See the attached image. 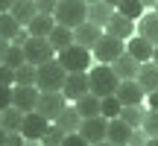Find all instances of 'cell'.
Here are the masks:
<instances>
[{
    "label": "cell",
    "instance_id": "obj_1",
    "mask_svg": "<svg viewBox=\"0 0 158 146\" xmlns=\"http://www.w3.org/2000/svg\"><path fill=\"white\" fill-rule=\"evenodd\" d=\"M88 79H91V91H94L97 96H108V94H114L117 91V85H120V76L114 73L111 64H97V67H91L88 70Z\"/></svg>",
    "mask_w": 158,
    "mask_h": 146
},
{
    "label": "cell",
    "instance_id": "obj_28",
    "mask_svg": "<svg viewBox=\"0 0 158 146\" xmlns=\"http://www.w3.org/2000/svg\"><path fill=\"white\" fill-rule=\"evenodd\" d=\"M120 117H123L126 123L132 126V129H141V126H143V117H147V111H143V102H141V105H123Z\"/></svg>",
    "mask_w": 158,
    "mask_h": 146
},
{
    "label": "cell",
    "instance_id": "obj_20",
    "mask_svg": "<svg viewBox=\"0 0 158 146\" xmlns=\"http://www.w3.org/2000/svg\"><path fill=\"white\" fill-rule=\"evenodd\" d=\"M111 15H114V6L106 3V0H94V3H88V21L100 23L102 29H106V23L111 21Z\"/></svg>",
    "mask_w": 158,
    "mask_h": 146
},
{
    "label": "cell",
    "instance_id": "obj_45",
    "mask_svg": "<svg viewBox=\"0 0 158 146\" xmlns=\"http://www.w3.org/2000/svg\"><path fill=\"white\" fill-rule=\"evenodd\" d=\"M152 62H158V44H155V56H152Z\"/></svg>",
    "mask_w": 158,
    "mask_h": 146
},
{
    "label": "cell",
    "instance_id": "obj_21",
    "mask_svg": "<svg viewBox=\"0 0 158 146\" xmlns=\"http://www.w3.org/2000/svg\"><path fill=\"white\" fill-rule=\"evenodd\" d=\"M138 82L143 85V91H158V62H141V70H138Z\"/></svg>",
    "mask_w": 158,
    "mask_h": 146
},
{
    "label": "cell",
    "instance_id": "obj_36",
    "mask_svg": "<svg viewBox=\"0 0 158 146\" xmlns=\"http://www.w3.org/2000/svg\"><path fill=\"white\" fill-rule=\"evenodd\" d=\"M62 146H88V140L82 137V132H68L64 135V143Z\"/></svg>",
    "mask_w": 158,
    "mask_h": 146
},
{
    "label": "cell",
    "instance_id": "obj_27",
    "mask_svg": "<svg viewBox=\"0 0 158 146\" xmlns=\"http://www.w3.org/2000/svg\"><path fill=\"white\" fill-rule=\"evenodd\" d=\"M38 82V64L23 62L15 67V85H35Z\"/></svg>",
    "mask_w": 158,
    "mask_h": 146
},
{
    "label": "cell",
    "instance_id": "obj_25",
    "mask_svg": "<svg viewBox=\"0 0 158 146\" xmlns=\"http://www.w3.org/2000/svg\"><path fill=\"white\" fill-rule=\"evenodd\" d=\"M53 26H56V18H53V15H44V12H38V15L27 23L29 35H44V38L53 32Z\"/></svg>",
    "mask_w": 158,
    "mask_h": 146
},
{
    "label": "cell",
    "instance_id": "obj_31",
    "mask_svg": "<svg viewBox=\"0 0 158 146\" xmlns=\"http://www.w3.org/2000/svg\"><path fill=\"white\" fill-rule=\"evenodd\" d=\"M143 9H147V6H143V0H120V3H117V12L129 15L132 21H138V18L143 15Z\"/></svg>",
    "mask_w": 158,
    "mask_h": 146
},
{
    "label": "cell",
    "instance_id": "obj_43",
    "mask_svg": "<svg viewBox=\"0 0 158 146\" xmlns=\"http://www.w3.org/2000/svg\"><path fill=\"white\" fill-rule=\"evenodd\" d=\"M155 3L158 0H143V6H152V9H155Z\"/></svg>",
    "mask_w": 158,
    "mask_h": 146
},
{
    "label": "cell",
    "instance_id": "obj_32",
    "mask_svg": "<svg viewBox=\"0 0 158 146\" xmlns=\"http://www.w3.org/2000/svg\"><path fill=\"white\" fill-rule=\"evenodd\" d=\"M41 143H47V146H59V143H64V129H62V126H56V123H50V129L44 132Z\"/></svg>",
    "mask_w": 158,
    "mask_h": 146
},
{
    "label": "cell",
    "instance_id": "obj_46",
    "mask_svg": "<svg viewBox=\"0 0 158 146\" xmlns=\"http://www.w3.org/2000/svg\"><path fill=\"white\" fill-rule=\"evenodd\" d=\"M85 3H94V0H85Z\"/></svg>",
    "mask_w": 158,
    "mask_h": 146
},
{
    "label": "cell",
    "instance_id": "obj_5",
    "mask_svg": "<svg viewBox=\"0 0 158 146\" xmlns=\"http://www.w3.org/2000/svg\"><path fill=\"white\" fill-rule=\"evenodd\" d=\"M94 59L97 62H102V64H111L117 56H123L126 53V41L123 38H117V35H111V32H102L100 35V41L94 44Z\"/></svg>",
    "mask_w": 158,
    "mask_h": 146
},
{
    "label": "cell",
    "instance_id": "obj_39",
    "mask_svg": "<svg viewBox=\"0 0 158 146\" xmlns=\"http://www.w3.org/2000/svg\"><path fill=\"white\" fill-rule=\"evenodd\" d=\"M9 44H12V41L0 35V62H3V59H6V50H9Z\"/></svg>",
    "mask_w": 158,
    "mask_h": 146
},
{
    "label": "cell",
    "instance_id": "obj_40",
    "mask_svg": "<svg viewBox=\"0 0 158 146\" xmlns=\"http://www.w3.org/2000/svg\"><path fill=\"white\" fill-rule=\"evenodd\" d=\"M147 102H149V108H158V91H149V94H147Z\"/></svg>",
    "mask_w": 158,
    "mask_h": 146
},
{
    "label": "cell",
    "instance_id": "obj_11",
    "mask_svg": "<svg viewBox=\"0 0 158 146\" xmlns=\"http://www.w3.org/2000/svg\"><path fill=\"white\" fill-rule=\"evenodd\" d=\"M114 94H117V99L123 102V105H141V102L147 99V91H143V85L138 82V79H120Z\"/></svg>",
    "mask_w": 158,
    "mask_h": 146
},
{
    "label": "cell",
    "instance_id": "obj_4",
    "mask_svg": "<svg viewBox=\"0 0 158 146\" xmlns=\"http://www.w3.org/2000/svg\"><path fill=\"white\" fill-rule=\"evenodd\" d=\"M56 59L64 64V70H91V59H94V53L88 50V47H82V44H70V47H64V50H59L56 53Z\"/></svg>",
    "mask_w": 158,
    "mask_h": 146
},
{
    "label": "cell",
    "instance_id": "obj_30",
    "mask_svg": "<svg viewBox=\"0 0 158 146\" xmlns=\"http://www.w3.org/2000/svg\"><path fill=\"white\" fill-rule=\"evenodd\" d=\"M120 111H123V102L117 99V94H108V96H102V117L114 120V117H120Z\"/></svg>",
    "mask_w": 158,
    "mask_h": 146
},
{
    "label": "cell",
    "instance_id": "obj_12",
    "mask_svg": "<svg viewBox=\"0 0 158 146\" xmlns=\"http://www.w3.org/2000/svg\"><path fill=\"white\" fill-rule=\"evenodd\" d=\"M38 96H41V88H38V85H15L12 105H18L23 114H27V111H35V108H38Z\"/></svg>",
    "mask_w": 158,
    "mask_h": 146
},
{
    "label": "cell",
    "instance_id": "obj_34",
    "mask_svg": "<svg viewBox=\"0 0 158 146\" xmlns=\"http://www.w3.org/2000/svg\"><path fill=\"white\" fill-rule=\"evenodd\" d=\"M12 96H15V85H0V111L12 105Z\"/></svg>",
    "mask_w": 158,
    "mask_h": 146
},
{
    "label": "cell",
    "instance_id": "obj_26",
    "mask_svg": "<svg viewBox=\"0 0 158 146\" xmlns=\"http://www.w3.org/2000/svg\"><path fill=\"white\" fill-rule=\"evenodd\" d=\"M47 38H50V44L56 47V53H59V50H64V47L73 44V29L64 26V23H56V26H53V32L47 35Z\"/></svg>",
    "mask_w": 158,
    "mask_h": 146
},
{
    "label": "cell",
    "instance_id": "obj_33",
    "mask_svg": "<svg viewBox=\"0 0 158 146\" xmlns=\"http://www.w3.org/2000/svg\"><path fill=\"white\" fill-rule=\"evenodd\" d=\"M141 129L147 132V137H158V108H149V111H147Z\"/></svg>",
    "mask_w": 158,
    "mask_h": 146
},
{
    "label": "cell",
    "instance_id": "obj_8",
    "mask_svg": "<svg viewBox=\"0 0 158 146\" xmlns=\"http://www.w3.org/2000/svg\"><path fill=\"white\" fill-rule=\"evenodd\" d=\"M64 108H68V96H64V91H41V96H38V111L44 114V117L56 120Z\"/></svg>",
    "mask_w": 158,
    "mask_h": 146
},
{
    "label": "cell",
    "instance_id": "obj_38",
    "mask_svg": "<svg viewBox=\"0 0 158 146\" xmlns=\"http://www.w3.org/2000/svg\"><path fill=\"white\" fill-rule=\"evenodd\" d=\"M12 41H15V44H27V41H29V29L27 26H21V29H18V35H15V38H12Z\"/></svg>",
    "mask_w": 158,
    "mask_h": 146
},
{
    "label": "cell",
    "instance_id": "obj_10",
    "mask_svg": "<svg viewBox=\"0 0 158 146\" xmlns=\"http://www.w3.org/2000/svg\"><path fill=\"white\" fill-rule=\"evenodd\" d=\"M64 96H68L70 102H76L79 96H85L91 91V79H88V70H70L68 79H64Z\"/></svg>",
    "mask_w": 158,
    "mask_h": 146
},
{
    "label": "cell",
    "instance_id": "obj_9",
    "mask_svg": "<svg viewBox=\"0 0 158 146\" xmlns=\"http://www.w3.org/2000/svg\"><path fill=\"white\" fill-rule=\"evenodd\" d=\"M50 123H53V120L44 117V114L35 108V111H27L21 132H23V137H27V140H41V137H44V132L50 129Z\"/></svg>",
    "mask_w": 158,
    "mask_h": 146
},
{
    "label": "cell",
    "instance_id": "obj_37",
    "mask_svg": "<svg viewBox=\"0 0 158 146\" xmlns=\"http://www.w3.org/2000/svg\"><path fill=\"white\" fill-rule=\"evenodd\" d=\"M35 6H38V12H44V15H53L59 0H35Z\"/></svg>",
    "mask_w": 158,
    "mask_h": 146
},
{
    "label": "cell",
    "instance_id": "obj_7",
    "mask_svg": "<svg viewBox=\"0 0 158 146\" xmlns=\"http://www.w3.org/2000/svg\"><path fill=\"white\" fill-rule=\"evenodd\" d=\"M79 132H82V137L88 143H106L108 140V117H102V114L85 117L82 126H79Z\"/></svg>",
    "mask_w": 158,
    "mask_h": 146
},
{
    "label": "cell",
    "instance_id": "obj_44",
    "mask_svg": "<svg viewBox=\"0 0 158 146\" xmlns=\"http://www.w3.org/2000/svg\"><path fill=\"white\" fill-rule=\"evenodd\" d=\"M106 3H111V6H114V9H117V3H120V0H106Z\"/></svg>",
    "mask_w": 158,
    "mask_h": 146
},
{
    "label": "cell",
    "instance_id": "obj_19",
    "mask_svg": "<svg viewBox=\"0 0 158 146\" xmlns=\"http://www.w3.org/2000/svg\"><path fill=\"white\" fill-rule=\"evenodd\" d=\"M138 35H143L147 41H152L158 44V12H143L141 18H138Z\"/></svg>",
    "mask_w": 158,
    "mask_h": 146
},
{
    "label": "cell",
    "instance_id": "obj_41",
    "mask_svg": "<svg viewBox=\"0 0 158 146\" xmlns=\"http://www.w3.org/2000/svg\"><path fill=\"white\" fill-rule=\"evenodd\" d=\"M15 6V0H0V12H9Z\"/></svg>",
    "mask_w": 158,
    "mask_h": 146
},
{
    "label": "cell",
    "instance_id": "obj_35",
    "mask_svg": "<svg viewBox=\"0 0 158 146\" xmlns=\"http://www.w3.org/2000/svg\"><path fill=\"white\" fill-rule=\"evenodd\" d=\"M0 85H15V67L0 62Z\"/></svg>",
    "mask_w": 158,
    "mask_h": 146
},
{
    "label": "cell",
    "instance_id": "obj_47",
    "mask_svg": "<svg viewBox=\"0 0 158 146\" xmlns=\"http://www.w3.org/2000/svg\"><path fill=\"white\" fill-rule=\"evenodd\" d=\"M155 12H158V3H155Z\"/></svg>",
    "mask_w": 158,
    "mask_h": 146
},
{
    "label": "cell",
    "instance_id": "obj_42",
    "mask_svg": "<svg viewBox=\"0 0 158 146\" xmlns=\"http://www.w3.org/2000/svg\"><path fill=\"white\" fill-rule=\"evenodd\" d=\"M6 137H9V132H6V129H3V126H0V146H3V143H6Z\"/></svg>",
    "mask_w": 158,
    "mask_h": 146
},
{
    "label": "cell",
    "instance_id": "obj_16",
    "mask_svg": "<svg viewBox=\"0 0 158 146\" xmlns=\"http://www.w3.org/2000/svg\"><path fill=\"white\" fill-rule=\"evenodd\" d=\"M126 53H132L138 62H149V59L155 56V44L147 41L143 35H132V38L126 41Z\"/></svg>",
    "mask_w": 158,
    "mask_h": 146
},
{
    "label": "cell",
    "instance_id": "obj_6",
    "mask_svg": "<svg viewBox=\"0 0 158 146\" xmlns=\"http://www.w3.org/2000/svg\"><path fill=\"white\" fill-rule=\"evenodd\" d=\"M23 53H27V62H32V64H44L50 59H56V47L44 35H29V41L23 44Z\"/></svg>",
    "mask_w": 158,
    "mask_h": 146
},
{
    "label": "cell",
    "instance_id": "obj_3",
    "mask_svg": "<svg viewBox=\"0 0 158 146\" xmlns=\"http://www.w3.org/2000/svg\"><path fill=\"white\" fill-rule=\"evenodd\" d=\"M64 79H68V70L59 59H50V62L38 64V88L41 91H62L64 88Z\"/></svg>",
    "mask_w": 158,
    "mask_h": 146
},
{
    "label": "cell",
    "instance_id": "obj_22",
    "mask_svg": "<svg viewBox=\"0 0 158 146\" xmlns=\"http://www.w3.org/2000/svg\"><path fill=\"white\" fill-rule=\"evenodd\" d=\"M53 123H56V126H62V129H64V135H68V132H79V126H82V114L76 111V105H68V108H64V111L59 114L56 120H53Z\"/></svg>",
    "mask_w": 158,
    "mask_h": 146
},
{
    "label": "cell",
    "instance_id": "obj_17",
    "mask_svg": "<svg viewBox=\"0 0 158 146\" xmlns=\"http://www.w3.org/2000/svg\"><path fill=\"white\" fill-rule=\"evenodd\" d=\"M114 73H117L120 79H138V70H141V62H138L132 53H123V56H117L111 62Z\"/></svg>",
    "mask_w": 158,
    "mask_h": 146
},
{
    "label": "cell",
    "instance_id": "obj_14",
    "mask_svg": "<svg viewBox=\"0 0 158 146\" xmlns=\"http://www.w3.org/2000/svg\"><path fill=\"white\" fill-rule=\"evenodd\" d=\"M106 32H111V35H117V38L129 41L132 35H135V21H132L129 15H123V12H117V9H114L111 21L106 23Z\"/></svg>",
    "mask_w": 158,
    "mask_h": 146
},
{
    "label": "cell",
    "instance_id": "obj_18",
    "mask_svg": "<svg viewBox=\"0 0 158 146\" xmlns=\"http://www.w3.org/2000/svg\"><path fill=\"white\" fill-rule=\"evenodd\" d=\"M73 105H76V111L82 114V120L85 117H97V114H102V96H97L94 91H88L85 96H79Z\"/></svg>",
    "mask_w": 158,
    "mask_h": 146
},
{
    "label": "cell",
    "instance_id": "obj_29",
    "mask_svg": "<svg viewBox=\"0 0 158 146\" xmlns=\"http://www.w3.org/2000/svg\"><path fill=\"white\" fill-rule=\"evenodd\" d=\"M18 29H21V23H18V18L12 15V12H0V35L12 41V38L18 35Z\"/></svg>",
    "mask_w": 158,
    "mask_h": 146
},
{
    "label": "cell",
    "instance_id": "obj_15",
    "mask_svg": "<svg viewBox=\"0 0 158 146\" xmlns=\"http://www.w3.org/2000/svg\"><path fill=\"white\" fill-rule=\"evenodd\" d=\"M132 132H135V129H132L123 117L108 120V143H111V146H126V143H132Z\"/></svg>",
    "mask_w": 158,
    "mask_h": 146
},
{
    "label": "cell",
    "instance_id": "obj_13",
    "mask_svg": "<svg viewBox=\"0 0 158 146\" xmlns=\"http://www.w3.org/2000/svg\"><path fill=\"white\" fill-rule=\"evenodd\" d=\"M102 32H106V29H102L100 23H94V21H82V23L73 29V41H76V44H82V47H88V50H94V44L100 41Z\"/></svg>",
    "mask_w": 158,
    "mask_h": 146
},
{
    "label": "cell",
    "instance_id": "obj_23",
    "mask_svg": "<svg viewBox=\"0 0 158 146\" xmlns=\"http://www.w3.org/2000/svg\"><path fill=\"white\" fill-rule=\"evenodd\" d=\"M9 12L18 18V23H21V26H27V23L38 15V6H35V0H15V6H12Z\"/></svg>",
    "mask_w": 158,
    "mask_h": 146
},
{
    "label": "cell",
    "instance_id": "obj_24",
    "mask_svg": "<svg viewBox=\"0 0 158 146\" xmlns=\"http://www.w3.org/2000/svg\"><path fill=\"white\" fill-rule=\"evenodd\" d=\"M23 117H27V114H23L18 105H9L6 111H0V126H3L6 132H21Z\"/></svg>",
    "mask_w": 158,
    "mask_h": 146
},
{
    "label": "cell",
    "instance_id": "obj_2",
    "mask_svg": "<svg viewBox=\"0 0 158 146\" xmlns=\"http://www.w3.org/2000/svg\"><path fill=\"white\" fill-rule=\"evenodd\" d=\"M53 18H56V23H64V26L76 29L82 21H88V3L85 0H59Z\"/></svg>",
    "mask_w": 158,
    "mask_h": 146
}]
</instances>
